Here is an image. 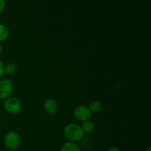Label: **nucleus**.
I'll return each instance as SVG.
<instances>
[{"label":"nucleus","instance_id":"nucleus-1","mask_svg":"<svg viewBox=\"0 0 151 151\" xmlns=\"http://www.w3.org/2000/svg\"><path fill=\"white\" fill-rule=\"evenodd\" d=\"M64 134L71 141H79L83 138L84 132L82 128L76 124H69L65 128Z\"/></svg>","mask_w":151,"mask_h":151},{"label":"nucleus","instance_id":"nucleus-2","mask_svg":"<svg viewBox=\"0 0 151 151\" xmlns=\"http://www.w3.org/2000/svg\"><path fill=\"white\" fill-rule=\"evenodd\" d=\"M4 107L9 113L17 114L22 109V104L16 97H8L4 101Z\"/></svg>","mask_w":151,"mask_h":151},{"label":"nucleus","instance_id":"nucleus-3","mask_svg":"<svg viewBox=\"0 0 151 151\" xmlns=\"http://www.w3.org/2000/svg\"><path fill=\"white\" fill-rule=\"evenodd\" d=\"M4 143L7 148L15 150L19 147V144H20V137L16 132L10 131L5 136Z\"/></svg>","mask_w":151,"mask_h":151},{"label":"nucleus","instance_id":"nucleus-4","mask_svg":"<svg viewBox=\"0 0 151 151\" xmlns=\"http://www.w3.org/2000/svg\"><path fill=\"white\" fill-rule=\"evenodd\" d=\"M13 86L8 79H3L0 81V99L7 98L13 91Z\"/></svg>","mask_w":151,"mask_h":151},{"label":"nucleus","instance_id":"nucleus-5","mask_svg":"<svg viewBox=\"0 0 151 151\" xmlns=\"http://www.w3.org/2000/svg\"><path fill=\"white\" fill-rule=\"evenodd\" d=\"M75 118L80 121H87L91 116V112L86 106H78L74 112Z\"/></svg>","mask_w":151,"mask_h":151},{"label":"nucleus","instance_id":"nucleus-6","mask_svg":"<svg viewBox=\"0 0 151 151\" xmlns=\"http://www.w3.org/2000/svg\"><path fill=\"white\" fill-rule=\"evenodd\" d=\"M57 109V103L55 102V100L51 98H49L46 100L45 103H44V109L47 113L52 114L55 113Z\"/></svg>","mask_w":151,"mask_h":151},{"label":"nucleus","instance_id":"nucleus-7","mask_svg":"<svg viewBox=\"0 0 151 151\" xmlns=\"http://www.w3.org/2000/svg\"><path fill=\"white\" fill-rule=\"evenodd\" d=\"M60 151H81V148L75 143L68 142L63 145Z\"/></svg>","mask_w":151,"mask_h":151},{"label":"nucleus","instance_id":"nucleus-8","mask_svg":"<svg viewBox=\"0 0 151 151\" xmlns=\"http://www.w3.org/2000/svg\"><path fill=\"white\" fill-rule=\"evenodd\" d=\"M94 122H91V121L87 120L83 124L82 129L83 131V132L90 133L94 130Z\"/></svg>","mask_w":151,"mask_h":151},{"label":"nucleus","instance_id":"nucleus-9","mask_svg":"<svg viewBox=\"0 0 151 151\" xmlns=\"http://www.w3.org/2000/svg\"><path fill=\"white\" fill-rule=\"evenodd\" d=\"M9 35V30L6 26L0 24V41H2L7 38Z\"/></svg>","mask_w":151,"mask_h":151},{"label":"nucleus","instance_id":"nucleus-10","mask_svg":"<svg viewBox=\"0 0 151 151\" xmlns=\"http://www.w3.org/2000/svg\"><path fill=\"white\" fill-rule=\"evenodd\" d=\"M101 107L102 106L100 102L97 101V100H94V101H92L90 103V106L88 109H90L91 112H94V113H96V112H98L99 111H100Z\"/></svg>","mask_w":151,"mask_h":151},{"label":"nucleus","instance_id":"nucleus-11","mask_svg":"<svg viewBox=\"0 0 151 151\" xmlns=\"http://www.w3.org/2000/svg\"><path fill=\"white\" fill-rule=\"evenodd\" d=\"M16 72V66L13 63H8L4 66V72L8 75H13Z\"/></svg>","mask_w":151,"mask_h":151},{"label":"nucleus","instance_id":"nucleus-12","mask_svg":"<svg viewBox=\"0 0 151 151\" xmlns=\"http://www.w3.org/2000/svg\"><path fill=\"white\" fill-rule=\"evenodd\" d=\"M5 8V1L4 0H0V13H2Z\"/></svg>","mask_w":151,"mask_h":151},{"label":"nucleus","instance_id":"nucleus-13","mask_svg":"<svg viewBox=\"0 0 151 151\" xmlns=\"http://www.w3.org/2000/svg\"><path fill=\"white\" fill-rule=\"evenodd\" d=\"M4 66L1 60H0V78L4 75Z\"/></svg>","mask_w":151,"mask_h":151},{"label":"nucleus","instance_id":"nucleus-14","mask_svg":"<svg viewBox=\"0 0 151 151\" xmlns=\"http://www.w3.org/2000/svg\"><path fill=\"white\" fill-rule=\"evenodd\" d=\"M108 151H120L118 148H116V147H112V148H110Z\"/></svg>","mask_w":151,"mask_h":151},{"label":"nucleus","instance_id":"nucleus-15","mask_svg":"<svg viewBox=\"0 0 151 151\" xmlns=\"http://www.w3.org/2000/svg\"><path fill=\"white\" fill-rule=\"evenodd\" d=\"M1 51H2V46H1V44H0V54L1 53Z\"/></svg>","mask_w":151,"mask_h":151},{"label":"nucleus","instance_id":"nucleus-16","mask_svg":"<svg viewBox=\"0 0 151 151\" xmlns=\"http://www.w3.org/2000/svg\"><path fill=\"white\" fill-rule=\"evenodd\" d=\"M147 151H151L150 147H148V149H147Z\"/></svg>","mask_w":151,"mask_h":151}]
</instances>
